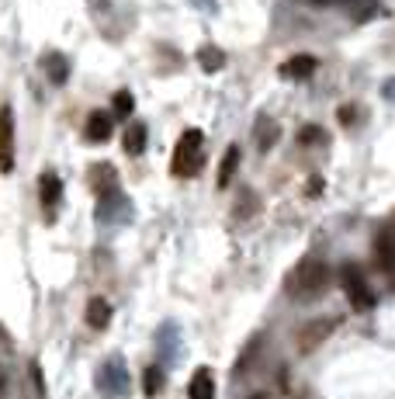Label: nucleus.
<instances>
[{
	"label": "nucleus",
	"mask_w": 395,
	"mask_h": 399,
	"mask_svg": "<svg viewBox=\"0 0 395 399\" xmlns=\"http://www.w3.org/2000/svg\"><path fill=\"white\" fill-rule=\"evenodd\" d=\"M326 285H330V267L316 257L302 261L288 278V292L298 295V299H316V295L326 292Z\"/></svg>",
	"instance_id": "obj_1"
},
{
	"label": "nucleus",
	"mask_w": 395,
	"mask_h": 399,
	"mask_svg": "<svg viewBox=\"0 0 395 399\" xmlns=\"http://www.w3.org/2000/svg\"><path fill=\"white\" fill-rule=\"evenodd\" d=\"M201 146H205V135L198 133V129H187L177 139V150H174V174L177 177H194L201 170V163H205Z\"/></svg>",
	"instance_id": "obj_2"
},
{
	"label": "nucleus",
	"mask_w": 395,
	"mask_h": 399,
	"mask_svg": "<svg viewBox=\"0 0 395 399\" xmlns=\"http://www.w3.org/2000/svg\"><path fill=\"white\" fill-rule=\"evenodd\" d=\"M98 389H101V396H107V399L129 396V372H125V365H122L118 358H111V361L101 365V372H98Z\"/></svg>",
	"instance_id": "obj_3"
},
{
	"label": "nucleus",
	"mask_w": 395,
	"mask_h": 399,
	"mask_svg": "<svg viewBox=\"0 0 395 399\" xmlns=\"http://www.w3.org/2000/svg\"><path fill=\"white\" fill-rule=\"evenodd\" d=\"M340 285L343 292H347V299L354 302V309H371L374 306V292L368 289V281H364V274H361V267L347 264L340 271Z\"/></svg>",
	"instance_id": "obj_4"
},
{
	"label": "nucleus",
	"mask_w": 395,
	"mask_h": 399,
	"mask_svg": "<svg viewBox=\"0 0 395 399\" xmlns=\"http://www.w3.org/2000/svg\"><path fill=\"white\" fill-rule=\"evenodd\" d=\"M333 326H337V319L333 316H322V319H309L302 330H298V337H295V347H298V354H312L330 333H333Z\"/></svg>",
	"instance_id": "obj_5"
},
{
	"label": "nucleus",
	"mask_w": 395,
	"mask_h": 399,
	"mask_svg": "<svg viewBox=\"0 0 395 399\" xmlns=\"http://www.w3.org/2000/svg\"><path fill=\"white\" fill-rule=\"evenodd\" d=\"M14 170V111L0 105V174Z\"/></svg>",
	"instance_id": "obj_6"
},
{
	"label": "nucleus",
	"mask_w": 395,
	"mask_h": 399,
	"mask_svg": "<svg viewBox=\"0 0 395 399\" xmlns=\"http://www.w3.org/2000/svg\"><path fill=\"white\" fill-rule=\"evenodd\" d=\"M38 198H42V209H49V212L63 202V181H59V174L46 170V174L38 177Z\"/></svg>",
	"instance_id": "obj_7"
},
{
	"label": "nucleus",
	"mask_w": 395,
	"mask_h": 399,
	"mask_svg": "<svg viewBox=\"0 0 395 399\" xmlns=\"http://www.w3.org/2000/svg\"><path fill=\"white\" fill-rule=\"evenodd\" d=\"M319 70V63H316V56H291V59H285L281 63V77H288V80H305V77H312Z\"/></svg>",
	"instance_id": "obj_8"
},
{
	"label": "nucleus",
	"mask_w": 395,
	"mask_h": 399,
	"mask_svg": "<svg viewBox=\"0 0 395 399\" xmlns=\"http://www.w3.org/2000/svg\"><path fill=\"white\" fill-rule=\"evenodd\" d=\"M87 142H107L111 139V115L107 111H90L87 118V129H83Z\"/></svg>",
	"instance_id": "obj_9"
},
{
	"label": "nucleus",
	"mask_w": 395,
	"mask_h": 399,
	"mask_svg": "<svg viewBox=\"0 0 395 399\" xmlns=\"http://www.w3.org/2000/svg\"><path fill=\"white\" fill-rule=\"evenodd\" d=\"M83 319H87V326H90V330H105L107 323H111V302H107V299H101V295H94V299L87 302V313H83Z\"/></svg>",
	"instance_id": "obj_10"
},
{
	"label": "nucleus",
	"mask_w": 395,
	"mask_h": 399,
	"mask_svg": "<svg viewBox=\"0 0 395 399\" xmlns=\"http://www.w3.org/2000/svg\"><path fill=\"white\" fill-rule=\"evenodd\" d=\"M187 399H215V375H211V368H198L191 375Z\"/></svg>",
	"instance_id": "obj_11"
},
{
	"label": "nucleus",
	"mask_w": 395,
	"mask_h": 399,
	"mask_svg": "<svg viewBox=\"0 0 395 399\" xmlns=\"http://www.w3.org/2000/svg\"><path fill=\"white\" fill-rule=\"evenodd\" d=\"M374 261L385 271H395V233H378L374 237Z\"/></svg>",
	"instance_id": "obj_12"
},
{
	"label": "nucleus",
	"mask_w": 395,
	"mask_h": 399,
	"mask_svg": "<svg viewBox=\"0 0 395 399\" xmlns=\"http://www.w3.org/2000/svg\"><path fill=\"white\" fill-rule=\"evenodd\" d=\"M122 146H125V153L129 157H142L146 153V125L142 122H132L125 135H122Z\"/></svg>",
	"instance_id": "obj_13"
},
{
	"label": "nucleus",
	"mask_w": 395,
	"mask_h": 399,
	"mask_svg": "<svg viewBox=\"0 0 395 399\" xmlns=\"http://www.w3.org/2000/svg\"><path fill=\"white\" fill-rule=\"evenodd\" d=\"M236 167H239V146H229V150H226V157H222V163H218V187L233 185Z\"/></svg>",
	"instance_id": "obj_14"
},
{
	"label": "nucleus",
	"mask_w": 395,
	"mask_h": 399,
	"mask_svg": "<svg viewBox=\"0 0 395 399\" xmlns=\"http://www.w3.org/2000/svg\"><path fill=\"white\" fill-rule=\"evenodd\" d=\"M42 63H46V70H49V80H53V83H66V77H70V59H66V56L49 53Z\"/></svg>",
	"instance_id": "obj_15"
},
{
	"label": "nucleus",
	"mask_w": 395,
	"mask_h": 399,
	"mask_svg": "<svg viewBox=\"0 0 395 399\" xmlns=\"http://www.w3.org/2000/svg\"><path fill=\"white\" fill-rule=\"evenodd\" d=\"M198 63H201V70H205V73H218V70L226 66V53H222V49H211V46H205V49L198 53Z\"/></svg>",
	"instance_id": "obj_16"
},
{
	"label": "nucleus",
	"mask_w": 395,
	"mask_h": 399,
	"mask_svg": "<svg viewBox=\"0 0 395 399\" xmlns=\"http://www.w3.org/2000/svg\"><path fill=\"white\" fill-rule=\"evenodd\" d=\"M142 389H146V396H157V393H163V368L149 365V368H146V375H142Z\"/></svg>",
	"instance_id": "obj_17"
},
{
	"label": "nucleus",
	"mask_w": 395,
	"mask_h": 399,
	"mask_svg": "<svg viewBox=\"0 0 395 399\" xmlns=\"http://www.w3.org/2000/svg\"><path fill=\"white\" fill-rule=\"evenodd\" d=\"M111 108H115V115H118V118H129L132 108H135L132 90H118V94H115V101H111Z\"/></svg>",
	"instance_id": "obj_18"
},
{
	"label": "nucleus",
	"mask_w": 395,
	"mask_h": 399,
	"mask_svg": "<svg viewBox=\"0 0 395 399\" xmlns=\"http://www.w3.org/2000/svg\"><path fill=\"white\" fill-rule=\"evenodd\" d=\"M267 129H260V135H257V142H260V150H270L274 142H278V125L274 122H263Z\"/></svg>",
	"instance_id": "obj_19"
},
{
	"label": "nucleus",
	"mask_w": 395,
	"mask_h": 399,
	"mask_svg": "<svg viewBox=\"0 0 395 399\" xmlns=\"http://www.w3.org/2000/svg\"><path fill=\"white\" fill-rule=\"evenodd\" d=\"M357 115H361V111H357V108H350V105H343L340 111H337V118H340L343 125H354V122H357Z\"/></svg>",
	"instance_id": "obj_20"
},
{
	"label": "nucleus",
	"mask_w": 395,
	"mask_h": 399,
	"mask_svg": "<svg viewBox=\"0 0 395 399\" xmlns=\"http://www.w3.org/2000/svg\"><path fill=\"white\" fill-rule=\"evenodd\" d=\"M302 142H319L322 139V129H316V125H309V129H302V135H298Z\"/></svg>",
	"instance_id": "obj_21"
},
{
	"label": "nucleus",
	"mask_w": 395,
	"mask_h": 399,
	"mask_svg": "<svg viewBox=\"0 0 395 399\" xmlns=\"http://www.w3.org/2000/svg\"><path fill=\"white\" fill-rule=\"evenodd\" d=\"M319 191H322V177H312L309 181V195H319Z\"/></svg>",
	"instance_id": "obj_22"
},
{
	"label": "nucleus",
	"mask_w": 395,
	"mask_h": 399,
	"mask_svg": "<svg viewBox=\"0 0 395 399\" xmlns=\"http://www.w3.org/2000/svg\"><path fill=\"white\" fill-rule=\"evenodd\" d=\"M250 399H267V393H257V396H250Z\"/></svg>",
	"instance_id": "obj_23"
},
{
	"label": "nucleus",
	"mask_w": 395,
	"mask_h": 399,
	"mask_svg": "<svg viewBox=\"0 0 395 399\" xmlns=\"http://www.w3.org/2000/svg\"><path fill=\"white\" fill-rule=\"evenodd\" d=\"M0 385H4V372H0Z\"/></svg>",
	"instance_id": "obj_24"
},
{
	"label": "nucleus",
	"mask_w": 395,
	"mask_h": 399,
	"mask_svg": "<svg viewBox=\"0 0 395 399\" xmlns=\"http://www.w3.org/2000/svg\"><path fill=\"white\" fill-rule=\"evenodd\" d=\"M316 4H322V0H316Z\"/></svg>",
	"instance_id": "obj_25"
}]
</instances>
